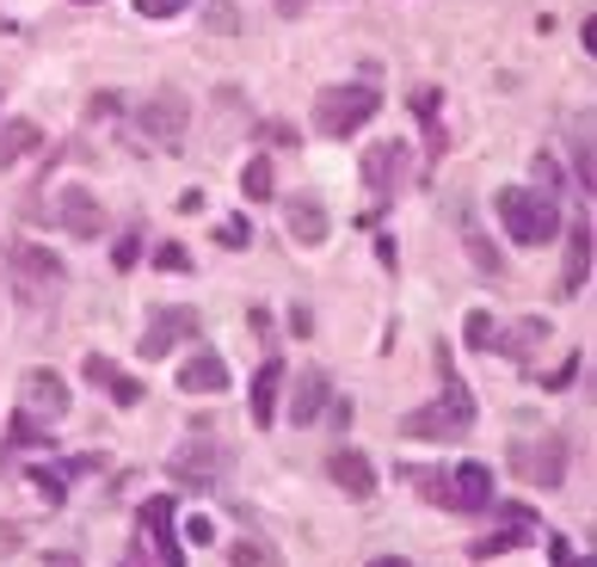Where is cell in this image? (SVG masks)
<instances>
[{
    "label": "cell",
    "mask_w": 597,
    "mask_h": 567,
    "mask_svg": "<svg viewBox=\"0 0 597 567\" xmlns=\"http://www.w3.org/2000/svg\"><path fill=\"white\" fill-rule=\"evenodd\" d=\"M49 222H63L75 241H93L99 229H105V210H99V198L87 186H63L56 204H49Z\"/></svg>",
    "instance_id": "52a82bcc"
},
{
    "label": "cell",
    "mask_w": 597,
    "mask_h": 567,
    "mask_svg": "<svg viewBox=\"0 0 597 567\" xmlns=\"http://www.w3.org/2000/svg\"><path fill=\"white\" fill-rule=\"evenodd\" d=\"M80 7H87V0H80Z\"/></svg>",
    "instance_id": "74e56055"
},
{
    "label": "cell",
    "mask_w": 597,
    "mask_h": 567,
    "mask_svg": "<svg viewBox=\"0 0 597 567\" xmlns=\"http://www.w3.org/2000/svg\"><path fill=\"white\" fill-rule=\"evenodd\" d=\"M228 562H235V567H259V549H252V543H240V549L228 555Z\"/></svg>",
    "instance_id": "e575fe53"
},
{
    "label": "cell",
    "mask_w": 597,
    "mask_h": 567,
    "mask_svg": "<svg viewBox=\"0 0 597 567\" xmlns=\"http://www.w3.org/2000/svg\"><path fill=\"white\" fill-rule=\"evenodd\" d=\"M216 241H222V247H247V241H252V229H247L240 216H228V222L216 229Z\"/></svg>",
    "instance_id": "83f0119b"
},
{
    "label": "cell",
    "mask_w": 597,
    "mask_h": 567,
    "mask_svg": "<svg viewBox=\"0 0 597 567\" xmlns=\"http://www.w3.org/2000/svg\"><path fill=\"white\" fill-rule=\"evenodd\" d=\"M327 475H333V488L346 493V500H370V493H376V469H370V457L351 451V444L327 457Z\"/></svg>",
    "instance_id": "30bf717a"
},
{
    "label": "cell",
    "mask_w": 597,
    "mask_h": 567,
    "mask_svg": "<svg viewBox=\"0 0 597 567\" xmlns=\"http://www.w3.org/2000/svg\"><path fill=\"white\" fill-rule=\"evenodd\" d=\"M469 259H474V266H481V271H487V278H499V271H505L499 247H493L487 235H474V229H469Z\"/></svg>",
    "instance_id": "cb8c5ba5"
},
{
    "label": "cell",
    "mask_w": 597,
    "mask_h": 567,
    "mask_svg": "<svg viewBox=\"0 0 597 567\" xmlns=\"http://www.w3.org/2000/svg\"><path fill=\"white\" fill-rule=\"evenodd\" d=\"M87 382L111 389V394H117V408H136V401H142V382L124 377V370H117L111 358H99V352H87Z\"/></svg>",
    "instance_id": "2e32d148"
},
{
    "label": "cell",
    "mask_w": 597,
    "mask_h": 567,
    "mask_svg": "<svg viewBox=\"0 0 597 567\" xmlns=\"http://www.w3.org/2000/svg\"><path fill=\"white\" fill-rule=\"evenodd\" d=\"M228 389V364H222V352H191L185 370H179V394H216Z\"/></svg>",
    "instance_id": "7c38bea8"
},
{
    "label": "cell",
    "mask_w": 597,
    "mask_h": 567,
    "mask_svg": "<svg viewBox=\"0 0 597 567\" xmlns=\"http://www.w3.org/2000/svg\"><path fill=\"white\" fill-rule=\"evenodd\" d=\"M462 333H469L474 352H493V315H469V327H462Z\"/></svg>",
    "instance_id": "d4e9b609"
},
{
    "label": "cell",
    "mask_w": 597,
    "mask_h": 567,
    "mask_svg": "<svg viewBox=\"0 0 597 567\" xmlns=\"http://www.w3.org/2000/svg\"><path fill=\"white\" fill-rule=\"evenodd\" d=\"M554 562H561V567H592L585 555H573V549H566V543H554Z\"/></svg>",
    "instance_id": "836d02e7"
},
{
    "label": "cell",
    "mask_w": 597,
    "mask_h": 567,
    "mask_svg": "<svg viewBox=\"0 0 597 567\" xmlns=\"http://www.w3.org/2000/svg\"><path fill=\"white\" fill-rule=\"evenodd\" d=\"M278 389H283V364L266 358V364H259V377H252V425L278 420Z\"/></svg>",
    "instance_id": "e0dca14e"
},
{
    "label": "cell",
    "mask_w": 597,
    "mask_h": 567,
    "mask_svg": "<svg viewBox=\"0 0 597 567\" xmlns=\"http://www.w3.org/2000/svg\"><path fill=\"white\" fill-rule=\"evenodd\" d=\"M191 124V105L179 93H155L148 105H136V130L142 136H155V142H179Z\"/></svg>",
    "instance_id": "ba28073f"
},
{
    "label": "cell",
    "mask_w": 597,
    "mask_h": 567,
    "mask_svg": "<svg viewBox=\"0 0 597 567\" xmlns=\"http://www.w3.org/2000/svg\"><path fill=\"white\" fill-rule=\"evenodd\" d=\"M438 105H443V93H438V87H419V93H413V111H419L425 124L438 118Z\"/></svg>",
    "instance_id": "f546056e"
},
{
    "label": "cell",
    "mask_w": 597,
    "mask_h": 567,
    "mask_svg": "<svg viewBox=\"0 0 597 567\" xmlns=\"http://www.w3.org/2000/svg\"><path fill=\"white\" fill-rule=\"evenodd\" d=\"M191 0H136V13H148V19H173V13H185Z\"/></svg>",
    "instance_id": "f1b7e54d"
},
{
    "label": "cell",
    "mask_w": 597,
    "mask_h": 567,
    "mask_svg": "<svg viewBox=\"0 0 597 567\" xmlns=\"http://www.w3.org/2000/svg\"><path fill=\"white\" fill-rule=\"evenodd\" d=\"M240 191H247L252 204H266V198H271V155H252V160H247V174H240Z\"/></svg>",
    "instance_id": "7402d4cb"
},
{
    "label": "cell",
    "mask_w": 597,
    "mask_h": 567,
    "mask_svg": "<svg viewBox=\"0 0 597 567\" xmlns=\"http://www.w3.org/2000/svg\"><path fill=\"white\" fill-rule=\"evenodd\" d=\"M37 148V124L32 118H13V124L0 130V160H19V155H32Z\"/></svg>",
    "instance_id": "44dd1931"
},
{
    "label": "cell",
    "mask_w": 597,
    "mask_h": 567,
    "mask_svg": "<svg viewBox=\"0 0 597 567\" xmlns=\"http://www.w3.org/2000/svg\"><path fill=\"white\" fill-rule=\"evenodd\" d=\"M155 266H160V271H191V253L179 247V241H167V247L155 253Z\"/></svg>",
    "instance_id": "484cf974"
},
{
    "label": "cell",
    "mask_w": 597,
    "mask_h": 567,
    "mask_svg": "<svg viewBox=\"0 0 597 567\" xmlns=\"http://www.w3.org/2000/svg\"><path fill=\"white\" fill-rule=\"evenodd\" d=\"M566 463H573V451H566L561 432H549V438L518 444V451H511V469H518L523 481H536V488H561V481H566Z\"/></svg>",
    "instance_id": "8992f818"
},
{
    "label": "cell",
    "mask_w": 597,
    "mask_h": 567,
    "mask_svg": "<svg viewBox=\"0 0 597 567\" xmlns=\"http://www.w3.org/2000/svg\"><path fill=\"white\" fill-rule=\"evenodd\" d=\"M401 160H407L401 142H382V148L363 155V179H370V191H382V204H388V191L401 186Z\"/></svg>",
    "instance_id": "4fadbf2b"
},
{
    "label": "cell",
    "mask_w": 597,
    "mask_h": 567,
    "mask_svg": "<svg viewBox=\"0 0 597 567\" xmlns=\"http://www.w3.org/2000/svg\"><path fill=\"white\" fill-rule=\"evenodd\" d=\"M549 333V321H518L511 333H499L493 327V352H505V358H530V346Z\"/></svg>",
    "instance_id": "d6986e66"
},
{
    "label": "cell",
    "mask_w": 597,
    "mask_h": 567,
    "mask_svg": "<svg viewBox=\"0 0 597 567\" xmlns=\"http://www.w3.org/2000/svg\"><path fill=\"white\" fill-rule=\"evenodd\" d=\"M592 278V229H573V253H566V290H579V284Z\"/></svg>",
    "instance_id": "ffe728a7"
},
{
    "label": "cell",
    "mask_w": 597,
    "mask_h": 567,
    "mask_svg": "<svg viewBox=\"0 0 597 567\" xmlns=\"http://www.w3.org/2000/svg\"><path fill=\"white\" fill-rule=\"evenodd\" d=\"M376 111H382L376 87L346 80V87H327V93L315 99V130H320V136H351V130H363Z\"/></svg>",
    "instance_id": "277c9868"
},
{
    "label": "cell",
    "mask_w": 597,
    "mask_h": 567,
    "mask_svg": "<svg viewBox=\"0 0 597 567\" xmlns=\"http://www.w3.org/2000/svg\"><path fill=\"white\" fill-rule=\"evenodd\" d=\"M32 481L44 488V500L49 505H63V475H49V469H32Z\"/></svg>",
    "instance_id": "4dcf8cb0"
},
{
    "label": "cell",
    "mask_w": 597,
    "mask_h": 567,
    "mask_svg": "<svg viewBox=\"0 0 597 567\" xmlns=\"http://www.w3.org/2000/svg\"><path fill=\"white\" fill-rule=\"evenodd\" d=\"M198 333V315L191 309H155V321H148V333H142V358H167V352L179 346V340H191Z\"/></svg>",
    "instance_id": "9c48e42d"
},
{
    "label": "cell",
    "mask_w": 597,
    "mask_h": 567,
    "mask_svg": "<svg viewBox=\"0 0 597 567\" xmlns=\"http://www.w3.org/2000/svg\"><path fill=\"white\" fill-rule=\"evenodd\" d=\"M136 259H142V235H124V241H117V253H111V266L136 271Z\"/></svg>",
    "instance_id": "4316f807"
},
{
    "label": "cell",
    "mask_w": 597,
    "mask_h": 567,
    "mask_svg": "<svg viewBox=\"0 0 597 567\" xmlns=\"http://www.w3.org/2000/svg\"><path fill=\"white\" fill-rule=\"evenodd\" d=\"M204 25H210V32H222V37L240 32V7H235V0H204Z\"/></svg>",
    "instance_id": "603a6c76"
},
{
    "label": "cell",
    "mask_w": 597,
    "mask_h": 567,
    "mask_svg": "<svg viewBox=\"0 0 597 567\" xmlns=\"http://www.w3.org/2000/svg\"><path fill=\"white\" fill-rule=\"evenodd\" d=\"M431 352H438L443 394L431 401V408H413L407 420H401V432H407V438H462V432H469V420H474V394H469V382L457 377L450 346H431Z\"/></svg>",
    "instance_id": "6da1fadb"
},
{
    "label": "cell",
    "mask_w": 597,
    "mask_h": 567,
    "mask_svg": "<svg viewBox=\"0 0 597 567\" xmlns=\"http://www.w3.org/2000/svg\"><path fill=\"white\" fill-rule=\"evenodd\" d=\"M278 13H302V0H278Z\"/></svg>",
    "instance_id": "8d00e7d4"
},
{
    "label": "cell",
    "mask_w": 597,
    "mask_h": 567,
    "mask_svg": "<svg viewBox=\"0 0 597 567\" xmlns=\"http://www.w3.org/2000/svg\"><path fill=\"white\" fill-rule=\"evenodd\" d=\"M222 469H228V451H216V444H198V451L173 457V475H179V481H191V488H204V481H216Z\"/></svg>",
    "instance_id": "9a60e30c"
},
{
    "label": "cell",
    "mask_w": 597,
    "mask_h": 567,
    "mask_svg": "<svg viewBox=\"0 0 597 567\" xmlns=\"http://www.w3.org/2000/svg\"><path fill=\"white\" fill-rule=\"evenodd\" d=\"M25 401H32L44 420H63L68 413V382L56 377V370H32V377H25Z\"/></svg>",
    "instance_id": "5bb4252c"
},
{
    "label": "cell",
    "mask_w": 597,
    "mask_h": 567,
    "mask_svg": "<svg viewBox=\"0 0 597 567\" xmlns=\"http://www.w3.org/2000/svg\"><path fill=\"white\" fill-rule=\"evenodd\" d=\"M124 567H185V549L173 536V500H142L136 505V555Z\"/></svg>",
    "instance_id": "3957f363"
},
{
    "label": "cell",
    "mask_w": 597,
    "mask_h": 567,
    "mask_svg": "<svg viewBox=\"0 0 597 567\" xmlns=\"http://www.w3.org/2000/svg\"><path fill=\"white\" fill-rule=\"evenodd\" d=\"M505 549H518V531H505V536H487V543H474V555H505Z\"/></svg>",
    "instance_id": "1f68e13d"
},
{
    "label": "cell",
    "mask_w": 597,
    "mask_h": 567,
    "mask_svg": "<svg viewBox=\"0 0 597 567\" xmlns=\"http://www.w3.org/2000/svg\"><path fill=\"white\" fill-rule=\"evenodd\" d=\"M185 536H191V543H210V536H216V524H210V519H191Z\"/></svg>",
    "instance_id": "d6a6232c"
},
{
    "label": "cell",
    "mask_w": 597,
    "mask_h": 567,
    "mask_svg": "<svg viewBox=\"0 0 597 567\" xmlns=\"http://www.w3.org/2000/svg\"><path fill=\"white\" fill-rule=\"evenodd\" d=\"M493 210H499L505 235L518 241V247H542V241L561 235V210H554L549 191H523V186H505L499 198H493Z\"/></svg>",
    "instance_id": "7a4b0ae2"
},
{
    "label": "cell",
    "mask_w": 597,
    "mask_h": 567,
    "mask_svg": "<svg viewBox=\"0 0 597 567\" xmlns=\"http://www.w3.org/2000/svg\"><path fill=\"white\" fill-rule=\"evenodd\" d=\"M327 370H302L296 377V401H290V420L296 425H308V420H320V408H327Z\"/></svg>",
    "instance_id": "ac0fdd59"
},
{
    "label": "cell",
    "mask_w": 597,
    "mask_h": 567,
    "mask_svg": "<svg viewBox=\"0 0 597 567\" xmlns=\"http://www.w3.org/2000/svg\"><path fill=\"white\" fill-rule=\"evenodd\" d=\"M370 567H413V562H407V555H376Z\"/></svg>",
    "instance_id": "d590c367"
},
{
    "label": "cell",
    "mask_w": 597,
    "mask_h": 567,
    "mask_svg": "<svg viewBox=\"0 0 597 567\" xmlns=\"http://www.w3.org/2000/svg\"><path fill=\"white\" fill-rule=\"evenodd\" d=\"M283 229L302 241V247H320L333 235V216L315 204V198H283Z\"/></svg>",
    "instance_id": "8fae6325"
},
{
    "label": "cell",
    "mask_w": 597,
    "mask_h": 567,
    "mask_svg": "<svg viewBox=\"0 0 597 567\" xmlns=\"http://www.w3.org/2000/svg\"><path fill=\"white\" fill-rule=\"evenodd\" d=\"M425 493H438L443 505H457V512H487L493 505V475L481 463H457L450 475H419Z\"/></svg>",
    "instance_id": "5b68a950"
}]
</instances>
